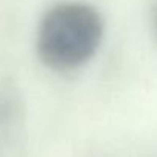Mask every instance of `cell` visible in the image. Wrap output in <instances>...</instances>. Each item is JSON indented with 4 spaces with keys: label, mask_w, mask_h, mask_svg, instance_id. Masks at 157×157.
Instances as JSON below:
<instances>
[{
    "label": "cell",
    "mask_w": 157,
    "mask_h": 157,
    "mask_svg": "<svg viewBox=\"0 0 157 157\" xmlns=\"http://www.w3.org/2000/svg\"><path fill=\"white\" fill-rule=\"evenodd\" d=\"M103 20L96 8L82 2H62L49 8L37 29L40 62L57 72L85 65L99 49Z\"/></svg>",
    "instance_id": "6da1fadb"
},
{
    "label": "cell",
    "mask_w": 157,
    "mask_h": 157,
    "mask_svg": "<svg viewBox=\"0 0 157 157\" xmlns=\"http://www.w3.org/2000/svg\"><path fill=\"white\" fill-rule=\"evenodd\" d=\"M154 26H155V34H157V8L154 10Z\"/></svg>",
    "instance_id": "7a4b0ae2"
}]
</instances>
